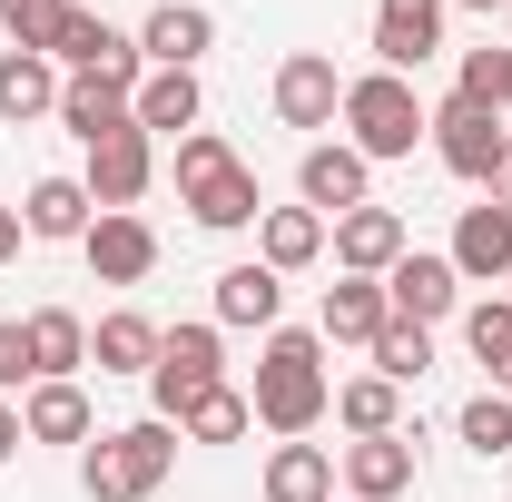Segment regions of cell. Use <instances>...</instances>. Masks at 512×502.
<instances>
[{"label": "cell", "mask_w": 512, "mask_h": 502, "mask_svg": "<svg viewBox=\"0 0 512 502\" xmlns=\"http://www.w3.org/2000/svg\"><path fill=\"white\" fill-rule=\"evenodd\" d=\"M394 256H404V217H394V207L365 197V207L335 217V266H345V276H384Z\"/></svg>", "instance_id": "16"}, {"label": "cell", "mask_w": 512, "mask_h": 502, "mask_svg": "<svg viewBox=\"0 0 512 502\" xmlns=\"http://www.w3.org/2000/svg\"><path fill=\"white\" fill-rule=\"evenodd\" d=\"M69 10L79 0H0V30H10V50H60V30H69Z\"/></svg>", "instance_id": "32"}, {"label": "cell", "mask_w": 512, "mask_h": 502, "mask_svg": "<svg viewBox=\"0 0 512 502\" xmlns=\"http://www.w3.org/2000/svg\"><path fill=\"white\" fill-rule=\"evenodd\" d=\"M30 365H40V384H79V365H89V325L69 306H40L30 315Z\"/></svg>", "instance_id": "23"}, {"label": "cell", "mask_w": 512, "mask_h": 502, "mask_svg": "<svg viewBox=\"0 0 512 502\" xmlns=\"http://www.w3.org/2000/svg\"><path fill=\"white\" fill-rule=\"evenodd\" d=\"M296 188H306V207H316V217H345V207H365L375 168H365L345 138H316V148H306V168H296Z\"/></svg>", "instance_id": "13"}, {"label": "cell", "mask_w": 512, "mask_h": 502, "mask_svg": "<svg viewBox=\"0 0 512 502\" xmlns=\"http://www.w3.org/2000/svg\"><path fill=\"white\" fill-rule=\"evenodd\" d=\"M453 99H473V109H503V50H463V79H453Z\"/></svg>", "instance_id": "35"}, {"label": "cell", "mask_w": 512, "mask_h": 502, "mask_svg": "<svg viewBox=\"0 0 512 502\" xmlns=\"http://www.w3.org/2000/svg\"><path fill=\"white\" fill-rule=\"evenodd\" d=\"M463 345H473V365L493 375V394H512V296H483V306L463 315Z\"/></svg>", "instance_id": "29"}, {"label": "cell", "mask_w": 512, "mask_h": 502, "mask_svg": "<svg viewBox=\"0 0 512 502\" xmlns=\"http://www.w3.org/2000/svg\"><path fill=\"white\" fill-rule=\"evenodd\" d=\"M316 256H325V217L316 207H266V217H256V266L296 276V266H316Z\"/></svg>", "instance_id": "20"}, {"label": "cell", "mask_w": 512, "mask_h": 502, "mask_svg": "<svg viewBox=\"0 0 512 502\" xmlns=\"http://www.w3.org/2000/svg\"><path fill=\"white\" fill-rule=\"evenodd\" d=\"M20 424H30V443H89V394L79 384H30Z\"/></svg>", "instance_id": "27"}, {"label": "cell", "mask_w": 512, "mask_h": 502, "mask_svg": "<svg viewBox=\"0 0 512 502\" xmlns=\"http://www.w3.org/2000/svg\"><path fill=\"white\" fill-rule=\"evenodd\" d=\"M276 306H286V276L276 266H227L217 276V325H276Z\"/></svg>", "instance_id": "24"}, {"label": "cell", "mask_w": 512, "mask_h": 502, "mask_svg": "<svg viewBox=\"0 0 512 502\" xmlns=\"http://www.w3.org/2000/svg\"><path fill=\"white\" fill-rule=\"evenodd\" d=\"M345 148L375 168V158H414L424 148V128H434V109H424V89L414 79H394V69H365V79H345Z\"/></svg>", "instance_id": "3"}, {"label": "cell", "mask_w": 512, "mask_h": 502, "mask_svg": "<svg viewBox=\"0 0 512 502\" xmlns=\"http://www.w3.org/2000/svg\"><path fill=\"white\" fill-rule=\"evenodd\" d=\"M503 109H512V50H503Z\"/></svg>", "instance_id": "40"}, {"label": "cell", "mask_w": 512, "mask_h": 502, "mask_svg": "<svg viewBox=\"0 0 512 502\" xmlns=\"http://www.w3.org/2000/svg\"><path fill=\"white\" fill-rule=\"evenodd\" d=\"M20 384H40V365H30V315L0 325V404H20Z\"/></svg>", "instance_id": "34"}, {"label": "cell", "mask_w": 512, "mask_h": 502, "mask_svg": "<svg viewBox=\"0 0 512 502\" xmlns=\"http://www.w3.org/2000/svg\"><path fill=\"white\" fill-rule=\"evenodd\" d=\"M345 493H355V502H404V493H414V434L345 443Z\"/></svg>", "instance_id": "15"}, {"label": "cell", "mask_w": 512, "mask_h": 502, "mask_svg": "<svg viewBox=\"0 0 512 502\" xmlns=\"http://www.w3.org/2000/svg\"><path fill=\"white\" fill-rule=\"evenodd\" d=\"M453 276H473V286H503L512 276V207H493V197H483V207H463V227H453Z\"/></svg>", "instance_id": "14"}, {"label": "cell", "mask_w": 512, "mask_h": 502, "mask_svg": "<svg viewBox=\"0 0 512 502\" xmlns=\"http://www.w3.org/2000/svg\"><path fill=\"white\" fill-rule=\"evenodd\" d=\"M444 50V0H375V69L414 79Z\"/></svg>", "instance_id": "9"}, {"label": "cell", "mask_w": 512, "mask_h": 502, "mask_svg": "<svg viewBox=\"0 0 512 502\" xmlns=\"http://www.w3.org/2000/svg\"><path fill=\"white\" fill-rule=\"evenodd\" d=\"M276 119L286 128H335L345 119V79H335L325 50H286V69H276Z\"/></svg>", "instance_id": "11"}, {"label": "cell", "mask_w": 512, "mask_h": 502, "mask_svg": "<svg viewBox=\"0 0 512 502\" xmlns=\"http://www.w3.org/2000/svg\"><path fill=\"white\" fill-rule=\"evenodd\" d=\"M20 443H30V424H20V404H0V463H10Z\"/></svg>", "instance_id": "37"}, {"label": "cell", "mask_w": 512, "mask_h": 502, "mask_svg": "<svg viewBox=\"0 0 512 502\" xmlns=\"http://www.w3.org/2000/svg\"><path fill=\"white\" fill-rule=\"evenodd\" d=\"M20 227H30V237H89V188H79V178H30Z\"/></svg>", "instance_id": "26"}, {"label": "cell", "mask_w": 512, "mask_h": 502, "mask_svg": "<svg viewBox=\"0 0 512 502\" xmlns=\"http://www.w3.org/2000/svg\"><path fill=\"white\" fill-rule=\"evenodd\" d=\"M424 138H434V158H444L453 178H473V188H483V178H493V158H503V138H512V128H503V109H473V99H444Z\"/></svg>", "instance_id": "7"}, {"label": "cell", "mask_w": 512, "mask_h": 502, "mask_svg": "<svg viewBox=\"0 0 512 502\" xmlns=\"http://www.w3.org/2000/svg\"><path fill=\"white\" fill-rule=\"evenodd\" d=\"M79 10H89V0H79Z\"/></svg>", "instance_id": "42"}, {"label": "cell", "mask_w": 512, "mask_h": 502, "mask_svg": "<svg viewBox=\"0 0 512 502\" xmlns=\"http://www.w3.org/2000/svg\"><path fill=\"white\" fill-rule=\"evenodd\" d=\"M384 325H394V306H384V276H335V286H325V315H316L325 345H375Z\"/></svg>", "instance_id": "17"}, {"label": "cell", "mask_w": 512, "mask_h": 502, "mask_svg": "<svg viewBox=\"0 0 512 502\" xmlns=\"http://www.w3.org/2000/svg\"><path fill=\"white\" fill-rule=\"evenodd\" d=\"M227 384V345H217V325H168L158 335V365H148V404H158V424H178L197 394H217Z\"/></svg>", "instance_id": "5"}, {"label": "cell", "mask_w": 512, "mask_h": 502, "mask_svg": "<svg viewBox=\"0 0 512 502\" xmlns=\"http://www.w3.org/2000/svg\"><path fill=\"white\" fill-rule=\"evenodd\" d=\"M266 502H335V453L325 443H276L266 453Z\"/></svg>", "instance_id": "22"}, {"label": "cell", "mask_w": 512, "mask_h": 502, "mask_svg": "<svg viewBox=\"0 0 512 502\" xmlns=\"http://www.w3.org/2000/svg\"><path fill=\"white\" fill-rule=\"evenodd\" d=\"M197 109H207V99H197V69H148L138 99H128V119L148 128V138H188Z\"/></svg>", "instance_id": "19"}, {"label": "cell", "mask_w": 512, "mask_h": 502, "mask_svg": "<svg viewBox=\"0 0 512 502\" xmlns=\"http://www.w3.org/2000/svg\"><path fill=\"white\" fill-rule=\"evenodd\" d=\"M384 306H394V325H444V315L463 306V276H453V256L404 247L394 266H384Z\"/></svg>", "instance_id": "6"}, {"label": "cell", "mask_w": 512, "mask_h": 502, "mask_svg": "<svg viewBox=\"0 0 512 502\" xmlns=\"http://www.w3.org/2000/svg\"><path fill=\"white\" fill-rule=\"evenodd\" d=\"M483 197H493V207H512V138H503V158H493V178H483Z\"/></svg>", "instance_id": "36"}, {"label": "cell", "mask_w": 512, "mask_h": 502, "mask_svg": "<svg viewBox=\"0 0 512 502\" xmlns=\"http://www.w3.org/2000/svg\"><path fill=\"white\" fill-rule=\"evenodd\" d=\"M20 237H30V227H20V207H0V266L20 256Z\"/></svg>", "instance_id": "38"}, {"label": "cell", "mask_w": 512, "mask_h": 502, "mask_svg": "<svg viewBox=\"0 0 512 502\" xmlns=\"http://www.w3.org/2000/svg\"><path fill=\"white\" fill-rule=\"evenodd\" d=\"M178 434H188V443H247L256 434V404L237 394V384H217V394H197L188 414H178Z\"/></svg>", "instance_id": "30"}, {"label": "cell", "mask_w": 512, "mask_h": 502, "mask_svg": "<svg viewBox=\"0 0 512 502\" xmlns=\"http://www.w3.org/2000/svg\"><path fill=\"white\" fill-rule=\"evenodd\" d=\"M60 128L79 148H99V138H119L138 119H128V89H109V79H60Z\"/></svg>", "instance_id": "21"}, {"label": "cell", "mask_w": 512, "mask_h": 502, "mask_svg": "<svg viewBox=\"0 0 512 502\" xmlns=\"http://www.w3.org/2000/svg\"><path fill=\"white\" fill-rule=\"evenodd\" d=\"M89 266H99V286H148L158 276V227L138 217V207H119V217H89Z\"/></svg>", "instance_id": "10"}, {"label": "cell", "mask_w": 512, "mask_h": 502, "mask_svg": "<svg viewBox=\"0 0 512 502\" xmlns=\"http://www.w3.org/2000/svg\"><path fill=\"white\" fill-rule=\"evenodd\" d=\"M256 424L266 434H316L325 414H335V375H325V335H306V325H276L266 335V355H256Z\"/></svg>", "instance_id": "1"}, {"label": "cell", "mask_w": 512, "mask_h": 502, "mask_svg": "<svg viewBox=\"0 0 512 502\" xmlns=\"http://www.w3.org/2000/svg\"><path fill=\"white\" fill-rule=\"evenodd\" d=\"M503 20H512V0H503Z\"/></svg>", "instance_id": "41"}, {"label": "cell", "mask_w": 512, "mask_h": 502, "mask_svg": "<svg viewBox=\"0 0 512 502\" xmlns=\"http://www.w3.org/2000/svg\"><path fill=\"white\" fill-rule=\"evenodd\" d=\"M453 434L473 443L483 463H503V453H512V394H493V384H483V394H473V404L453 414Z\"/></svg>", "instance_id": "33"}, {"label": "cell", "mask_w": 512, "mask_h": 502, "mask_svg": "<svg viewBox=\"0 0 512 502\" xmlns=\"http://www.w3.org/2000/svg\"><path fill=\"white\" fill-rule=\"evenodd\" d=\"M444 10H503V0H444Z\"/></svg>", "instance_id": "39"}, {"label": "cell", "mask_w": 512, "mask_h": 502, "mask_svg": "<svg viewBox=\"0 0 512 502\" xmlns=\"http://www.w3.org/2000/svg\"><path fill=\"white\" fill-rule=\"evenodd\" d=\"M365 355H375V375L404 394V384H424V365H434V325H384Z\"/></svg>", "instance_id": "31"}, {"label": "cell", "mask_w": 512, "mask_h": 502, "mask_svg": "<svg viewBox=\"0 0 512 502\" xmlns=\"http://www.w3.org/2000/svg\"><path fill=\"white\" fill-rule=\"evenodd\" d=\"M148 178H158L148 128H119V138H99V148H89V178H79V188H89V207H99V217H119V207H138V197H148Z\"/></svg>", "instance_id": "8"}, {"label": "cell", "mask_w": 512, "mask_h": 502, "mask_svg": "<svg viewBox=\"0 0 512 502\" xmlns=\"http://www.w3.org/2000/svg\"><path fill=\"white\" fill-rule=\"evenodd\" d=\"M335 424L365 443V434H404V394L384 375H355V384H335Z\"/></svg>", "instance_id": "28"}, {"label": "cell", "mask_w": 512, "mask_h": 502, "mask_svg": "<svg viewBox=\"0 0 512 502\" xmlns=\"http://www.w3.org/2000/svg\"><path fill=\"white\" fill-rule=\"evenodd\" d=\"M158 335L168 325H148V315H99V335H89V355H99V375H148L158 365Z\"/></svg>", "instance_id": "25"}, {"label": "cell", "mask_w": 512, "mask_h": 502, "mask_svg": "<svg viewBox=\"0 0 512 502\" xmlns=\"http://www.w3.org/2000/svg\"><path fill=\"white\" fill-rule=\"evenodd\" d=\"M207 50H217V20H207L197 0H158V10L138 20V60L148 69H197Z\"/></svg>", "instance_id": "12"}, {"label": "cell", "mask_w": 512, "mask_h": 502, "mask_svg": "<svg viewBox=\"0 0 512 502\" xmlns=\"http://www.w3.org/2000/svg\"><path fill=\"white\" fill-rule=\"evenodd\" d=\"M168 463H178V424H119V434H99L89 453H79V483H89V502H148L158 483H168Z\"/></svg>", "instance_id": "4"}, {"label": "cell", "mask_w": 512, "mask_h": 502, "mask_svg": "<svg viewBox=\"0 0 512 502\" xmlns=\"http://www.w3.org/2000/svg\"><path fill=\"white\" fill-rule=\"evenodd\" d=\"M178 207H188L197 227H256V217H266L256 168L217 138V128H188V138H178Z\"/></svg>", "instance_id": "2"}, {"label": "cell", "mask_w": 512, "mask_h": 502, "mask_svg": "<svg viewBox=\"0 0 512 502\" xmlns=\"http://www.w3.org/2000/svg\"><path fill=\"white\" fill-rule=\"evenodd\" d=\"M0 119H10V128L60 119V60H40V50H0Z\"/></svg>", "instance_id": "18"}]
</instances>
